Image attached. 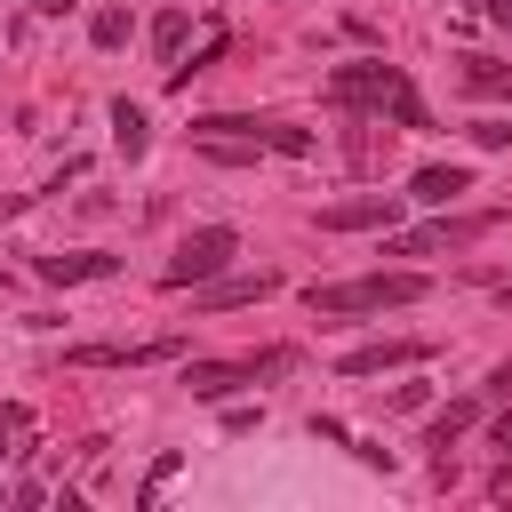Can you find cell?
Wrapping results in <instances>:
<instances>
[{"instance_id":"6da1fadb","label":"cell","mask_w":512,"mask_h":512,"mask_svg":"<svg viewBox=\"0 0 512 512\" xmlns=\"http://www.w3.org/2000/svg\"><path fill=\"white\" fill-rule=\"evenodd\" d=\"M432 280L424 272H360V280H312L304 288V312L312 320H360V312H400V304H416Z\"/></svg>"},{"instance_id":"7a4b0ae2","label":"cell","mask_w":512,"mask_h":512,"mask_svg":"<svg viewBox=\"0 0 512 512\" xmlns=\"http://www.w3.org/2000/svg\"><path fill=\"white\" fill-rule=\"evenodd\" d=\"M288 368H296V352H288V344H272V352H248V360H192V368H184V384H192V400H224V392L264 384V376H288Z\"/></svg>"},{"instance_id":"3957f363","label":"cell","mask_w":512,"mask_h":512,"mask_svg":"<svg viewBox=\"0 0 512 512\" xmlns=\"http://www.w3.org/2000/svg\"><path fill=\"white\" fill-rule=\"evenodd\" d=\"M232 256H240V232H232V224H200V232L176 240V256H168L160 280H168V288H200V280H216Z\"/></svg>"},{"instance_id":"277c9868","label":"cell","mask_w":512,"mask_h":512,"mask_svg":"<svg viewBox=\"0 0 512 512\" xmlns=\"http://www.w3.org/2000/svg\"><path fill=\"white\" fill-rule=\"evenodd\" d=\"M496 232V216L480 208V216H432V224H416V232H384V248L392 256H448V248H472V240H488Z\"/></svg>"},{"instance_id":"5b68a950","label":"cell","mask_w":512,"mask_h":512,"mask_svg":"<svg viewBox=\"0 0 512 512\" xmlns=\"http://www.w3.org/2000/svg\"><path fill=\"white\" fill-rule=\"evenodd\" d=\"M408 80H400V64H384V56H360V64H336L328 72V104H392Z\"/></svg>"},{"instance_id":"8992f818","label":"cell","mask_w":512,"mask_h":512,"mask_svg":"<svg viewBox=\"0 0 512 512\" xmlns=\"http://www.w3.org/2000/svg\"><path fill=\"white\" fill-rule=\"evenodd\" d=\"M392 216H400V192H352L320 208V232H392Z\"/></svg>"},{"instance_id":"52a82bcc","label":"cell","mask_w":512,"mask_h":512,"mask_svg":"<svg viewBox=\"0 0 512 512\" xmlns=\"http://www.w3.org/2000/svg\"><path fill=\"white\" fill-rule=\"evenodd\" d=\"M416 360H432V336H384V344L344 352L336 368H344V376H384V368H416Z\"/></svg>"},{"instance_id":"ba28073f","label":"cell","mask_w":512,"mask_h":512,"mask_svg":"<svg viewBox=\"0 0 512 512\" xmlns=\"http://www.w3.org/2000/svg\"><path fill=\"white\" fill-rule=\"evenodd\" d=\"M184 336H144V344H80L72 360L80 368H152V360H176Z\"/></svg>"},{"instance_id":"9c48e42d","label":"cell","mask_w":512,"mask_h":512,"mask_svg":"<svg viewBox=\"0 0 512 512\" xmlns=\"http://www.w3.org/2000/svg\"><path fill=\"white\" fill-rule=\"evenodd\" d=\"M272 288H280V272H248V280H224V272H216V280H200L192 304H200V312H232V304H256V296H272Z\"/></svg>"},{"instance_id":"30bf717a","label":"cell","mask_w":512,"mask_h":512,"mask_svg":"<svg viewBox=\"0 0 512 512\" xmlns=\"http://www.w3.org/2000/svg\"><path fill=\"white\" fill-rule=\"evenodd\" d=\"M192 136L200 144H272V120H248V112H208V120H192Z\"/></svg>"},{"instance_id":"8fae6325","label":"cell","mask_w":512,"mask_h":512,"mask_svg":"<svg viewBox=\"0 0 512 512\" xmlns=\"http://www.w3.org/2000/svg\"><path fill=\"white\" fill-rule=\"evenodd\" d=\"M32 272H40V280H56V288H72V280H112V272H120V256H104V248H80V256H40Z\"/></svg>"},{"instance_id":"7c38bea8","label":"cell","mask_w":512,"mask_h":512,"mask_svg":"<svg viewBox=\"0 0 512 512\" xmlns=\"http://www.w3.org/2000/svg\"><path fill=\"white\" fill-rule=\"evenodd\" d=\"M464 192H472V168H456V160H448V168L432 160V168L408 176V200H432V208H448V200H464Z\"/></svg>"},{"instance_id":"4fadbf2b","label":"cell","mask_w":512,"mask_h":512,"mask_svg":"<svg viewBox=\"0 0 512 512\" xmlns=\"http://www.w3.org/2000/svg\"><path fill=\"white\" fill-rule=\"evenodd\" d=\"M112 144H120L128 160H144V144H152V120H144V104H128V96L112 104Z\"/></svg>"},{"instance_id":"5bb4252c","label":"cell","mask_w":512,"mask_h":512,"mask_svg":"<svg viewBox=\"0 0 512 512\" xmlns=\"http://www.w3.org/2000/svg\"><path fill=\"white\" fill-rule=\"evenodd\" d=\"M464 88H472V96H512V64H496V56H464Z\"/></svg>"},{"instance_id":"9a60e30c","label":"cell","mask_w":512,"mask_h":512,"mask_svg":"<svg viewBox=\"0 0 512 512\" xmlns=\"http://www.w3.org/2000/svg\"><path fill=\"white\" fill-rule=\"evenodd\" d=\"M184 32H192V16H184V8H160V16H152V56H160V64H176Z\"/></svg>"},{"instance_id":"2e32d148","label":"cell","mask_w":512,"mask_h":512,"mask_svg":"<svg viewBox=\"0 0 512 512\" xmlns=\"http://www.w3.org/2000/svg\"><path fill=\"white\" fill-rule=\"evenodd\" d=\"M472 416H480V400H448V408L432 416V432H424V448H440V456H448V440H456V432H464Z\"/></svg>"},{"instance_id":"e0dca14e","label":"cell","mask_w":512,"mask_h":512,"mask_svg":"<svg viewBox=\"0 0 512 512\" xmlns=\"http://www.w3.org/2000/svg\"><path fill=\"white\" fill-rule=\"evenodd\" d=\"M88 40L96 48H128V8H96L88 16Z\"/></svg>"},{"instance_id":"ac0fdd59","label":"cell","mask_w":512,"mask_h":512,"mask_svg":"<svg viewBox=\"0 0 512 512\" xmlns=\"http://www.w3.org/2000/svg\"><path fill=\"white\" fill-rule=\"evenodd\" d=\"M384 112H392V128H432V112L416 104V88H400V96H392Z\"/></svg>"},{"instance_id":"d6986e66","label":"cell","mask_w":512,"mask_h":512,"mask_svg":"<svg viewBox=\"0 0 512 512\" xmlns=\"http://www.w3.org/2000/svg\"><path fill=\"white\" fill-rule=\"evenodd\" d=\"M272 152H288V160H304V152H312V128H288V120H272Z\"/></svg>"},{"instance_id":"ffe728a7","label":"cell","mask_w":512,"mask_h":512,"mask_svg":"<svg viewBox=\"0 0 512 512\" xmlns=\"http://www.w3.org/2000/svg\"><path fill=\"white\" fill-rule=\"evenodd\" d=\"M176 464H184V456H176V448H168V456H160V464H152V472H144V488H136V504H152V496H160V488H168V480H176Z\"/></svg>"},{"instance_id":"44dd1931","label":"cell","mask_w":512,"mask_h":512,"mask_svg":"<svg viewBox=\"0 0 512 512\" xmlns=\"http://www.w3.org/2000/svg\"><path fill=\"white\" fill-rule=\"evenodd\" d=\"M472 144H480V152H504V144H512V120H472Z\"/></svg>"},{"instance_id":"7402d4cb","label":"cell","mask_w":512,"mask_h":512,"mask_svg":"<svg viewBox=\"0 0 512 512\" xmlns=\"http://www.w3.org/2000/svg\"><path fill=\"white\" fill-rule=\"evenodd\" d=\"M488 400H512V360H496V376H488Z\"/></svg>"},{"instance_id":"603a6c76","label":"cell","mask_w":512,"mask_h":512,"mask_svg":"<svg viewBox=\"0 0 512 512\" xmlns=\"http://www.w3.org/2000/svg\"><path fill=\"white\" fill-rule=\"evenodd\" d=\"M488 448H504V456H512V408L496 416V432H488Z\"/></svg>"},{"instance_id":"cb8c5ba5","label":"cell","mask_w":512,"mask_h":512,"mask_svg":"<svg viewBox=\"0 0 512 512\" xmlns=\"http://www.w3.org/2000/svg\"><path fill=\"white\" fill-rule=\"evenodd\" d=\"M80 0H32V16H72Z\"/></svg>"},{"instance_id":"d4e9b609","label":"cell","mask_w":512,"mask_h":512,"mask_svg":"<svg viewBox=\"0 0 512 512\" xmlns=\"http://www.w3.org/2000/svg\"><path fill=\"white\" fill-rule=\"evenodd\" d=\"M488 24H504V32H512V0H488Z\"/></svg>"},{"instance_id":"484cf974","label":"cell","mask_w":512,"mask_h":512,"mask_svg":"<svg viewBox=\"0 0 512 512\" xmlns=\"http://www.w3.org/2000/svg\"><path fill=\"white\" fill-rule=\"evenodd\" d=\"M16 208H24V192H0V216H16Z\"/></svg>"},{"instance_id":"4316f807","label":"cell","mask_w":512,"mask_h":512,"mask_svg":"<svg viewBox=\"0 0 512 512\" xmlns=\"http://www.w3.org/2000/svg\"><path fill=\"white\" fill-rule=\"evenodd\" d=\"M496 304H504V312H512V280H504V288H496Z\"/></svg>"},{"instance_id":"83f0119b","label":"cell","mask_w":512,"mask_h":512,"mask_svg":"<svg viewBox=\"0 0 512 512\" xmlns=\"http://www.w3.org/2000/svg\"><path fill=\"white\" fill-rule=\"evenodd\" d=\"M0 456H8V440H0Z\"/></svg>"}]
</instances>
